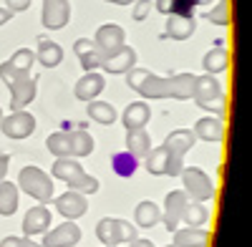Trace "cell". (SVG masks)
<instances>
[{
    "label": "cell",
    "mask_w": 252,
    "mask_h": 247,
    "mask_svg": "<svg viewBox=\"0 0 252 247\" xmlns=\"http://www.w3.org/2000/svg\"><path fill=\"white\" fill-rule=\"evenodd\" d=\"M18 184H20V189H23L28 197L38 199L40 204H48L53 199V179L43 172V169H38V167H23L18 174Z\"/></svg>",
    "instance_id": "obj_3"
},
{
    "label": "cell",
    "mask_w": 252,
    "mask_h": 247,
    "mask_svg": "<svg viewBox=\"0 0 252 247\" xmlns=\"http://www.w3.org/2000/svg\"><path fill=\"white\" fill-rule=\"evenodd\" d=\"M209 219V210L199 202H187L184 207V215H182V222L189 224V227H202V224Z\"/></svg>",
    "instance_id": "obj_32"
},
{
    "label": "cell",
    "mask_w": 252,
    "mask_h": 247,
    "mask_svg": "<svg viewBox=\"0 0 252 247\" xmlns=\"http://www.w3.org/2000/svg\"><path fill=\"white\" fill-rule=\"evenodd\" d=\"M35 61V53L31 48H18L5 63H0V78L5 81V86H10L15 78L31 76V66Z\"/></svg>",
    "instance_id": "obj_7"
},
{
    "label": "cell",
    "mask_w": 252,
    "mask_h": 247,
    "mask_svg": "<svg viewBox=\"0 0 252 247\" xmlns=\"http://www.w3.org/2000/svg\"><path fill=\"white\" fill-rule=\"evenodd\" d=\"M209 232L204 227H184L174 232V247H207Z\"/></svg>",
    "instance_id": "obj_25"
},
{
    "label": "cell",
    "mask_w": 252,
    "mask_h": 247,
    "mask_svg": "<svg viewBox=\"0 0 252 247\" xmlns=\"http://www.w3.org/2000/svg\"><path fill=\"white\" fill-rule=\"evenodd\" d=\"M81 240V230L78 224H73L71 219H66L63 224L53 227L51 232H43V247H73Z\"/></svg>",
    "instance_id": "obj_10"
},
{
    "label": "cell",
    "mask_w": 252,
    "mask_h": 247,
    "mask_svg": "<svg viewBox=\"0 0 252 247\" xmlns=\"http://www.w3.org/2000/svg\"><path fill=\"white\" fill-rule=\"evenodd\" d=\"M166 247H174V245H166Z\"/></svg>",
    "instance_id": "obj_45"
},
{
    "label": "cell",
    "mask_w": 252,
    "mask_h": 247,
    "mask_svg": "<svg viewBox=\"0 0 252 247\" xmlns=\"http://www.w3.org/2000/svg\"><path fill=\"white\" fill-rule=\"evenodd\" d=\"M169 152H166V147L161 144V147L152 149L149 154H146V172L154 174V177H161L166 174V169H169Z\"/></svg>",
    "instance_id": "obj_28"
},
{
    "label": "cell",
    "mask_w": 252,
    "mask_h": 247,
    "mask_svg": "<svg viewBox=\"0 0 252 247\" xmlns=\"http://www.w3.org/2000/svg\"><path fill=\"white\" fill-rule=\"evenodd\" d=\"M68 139H71V156L73 159H81V156H89L91 152H94V136L86 131V129H76V131H71L68 134Z\"/></svg>",
    "instance_id": "obj_27"
},
{
    "label": "cell",
    "mask_w": 252,
    "mask_h": 247,
    "mask_svg": "<svg viewBox=\"0 0 252 247\" xmlns=\"http://www.w3.org/2000/svg\"><path fill=\"white\" fill-rule=\"evenodd\" d=\"M126 84L129 89L139 91L144 98H192V86H194V73H177L169 78L154 76L146 68H131L126 73Z\"/></svg>",
    "instance_id": "obj_1"
},
{
    "label": "cell",
    "mask_w": 252,
    "mask_h": 247,
    "mask_svg": "<svg viewBox=\"0 0 252 247\" xmlns=\"http://www.w3.org/2000/svg\"><path fill=\"white\" fill-rule=\"evenodd\" d=\"M215 48L209 51L207 56H204V61H202V66H204V73H222V71H227V66H229V53H227V46H224V40L220 38V40H215Z\"/></svg>",
    "instance_id": "obj_23"
},
{
    "label": "cell",
    "mask_w": 252,
    "mask_h": 247,
    "mask_svg": "<svg viewBox=\"0 0 252 247\" xmlns=\"http://www.w3.org/2000/svg\"><path fill=\"white\" fill-rule=\"evenodd\" d=\"M103 76L101 73H96V71H86L78 81H76V89H73V93H76V98H81V101H96V96L103 91Z\"/></svg>",
    "instance_id": "obj_19"
},
{
    "label": "cell",
    "mask_w": 252,
    "mask_h": 247,
    "mask_svg": "<svg viewBox=\"0 0 252 247\" xmlns=\"http://www.w3.org/2000/svg\"><path fill=\"white\" fill-rule=\"evenodd\" d=\"M204 20H209L215 26H227L229 23V0H220L212 10L204 13Z\"/></svg>",
    "instance_id": "obj_35"
},
{
    "label": "cell",
    "mask_w": 252,
    "mask_h": 247,
    "mask_svg": "<svg viewBox=\"0 0 252 247\" xmlns=\"http://www.w3.org/2000/svg\"><path fill=\"white\" fill-rule=\"evenodd\" d=\"M8 89H10V109L13 111H23L31 101L35 98V81L31 76L15 78Z\"/></svg>",
    "instance_id": "obj_15"
},
{
    "label": "cell",
    "mask_w": 252,
    "mask_h": 247,
    "mask_svg": "<svg viewBox=\"0 0 252 247\" xmlns=\"http://www.w3.org/2000/svg\"><path fill=\"white\" fill-rule=\"evenodd\" d=\"M103 3H114V5H131L134 0H103Z\"/></svg>",
    "instance_id": "obj_42"
},
{
    "label": "cell",
    "mask_w": 252,
    "mask_h": 247,
    "mask_svg": "<svg viewBox=\"0 0 252 247\" xmlns=\"http://www.w3.org/2000/svg\"><path fill=\"white\" fill-rule=\"evenodd\" d=\"M0 247H40V245L31 242V237H5Z\"/></svg>",
    "instance_id": "obj_37"
},
{
    "label": "cell",
    "mask_w": 252,
    "mask_h": 247,
    "mask_svg": "<svg viewBox=\"0 0 252 247\" xmlns=\"http://www.w3.org/2000/svg\"><path fill=\"white\" fill-rule=\"evenodd\" d=\"M179 177H182V184H184L187 197H192V199H197V202H207V199L215 197V184H212V179H209L202 169H197V167H184Z\"/></svg>",
    "instance_id": "obj_6"
},
{
    "label": "cell",
    "mask_w": 252,
    "mask_h": 247,
    "mask_svg": "<svg viewBox=\"0 0 252 247\" xmlns=\"http://www.w3.org/2000/svg\"><path fill=\"white\" fill-rule=\"evenodd\" d=\"M10 18H13V13H10L8 8H0V26H5Z\"/></svg>",
    "instance_id": "obj_41"
},
{
    "label": "cell",
    "mask_w": 252,
    "mask_h": 247,
    "mask_svg": "<svg viewBox=\"0 0 252 247\" xmlns=\"http://www.w3.org/2000/svg\"><path fill=\"white\" fill-rule=\"evenodd\" d=\"M124 144H126V152H129L131 156H136V159H144L152 152V139H149V134H146V129H129Z\"/></svg>",
    "instance_id": "obj_24"
},
{
    "label": "cell",
    "mask_w": 252,
    "mask_h": 247,
    "mask_svg": "<svg viewBox=\"0 0 252 247\" xmlns=\"http://www.w3.org/2000/svg\"><path fill=\"white\" fill-rule=\"evenodd\" d=\"M38 63L40 66H46V68H56L61 61H63V48L56 43V40H46V38H40L38 40Z\"/></svg>",
    "instance_id": "obj_26"
},
{
    "label": "cell",
    "mask_w": 252,
    "mask_h": 247,
    "mask_svg": "<svg viewBox=\"0 0 252 247\" xmlns=\"http://www.w3.org/2000/svg\"><path fill=\"white\" fill-rule=\"evenodd\" d=\"M217 96H224V93H222L220 81H217L212 73L194 76L192 98H194V104H197V106H204V104H209V101H212V98H217Z\"/></svg>",
    "instance_id": "obj_14"
},
{
    "label": "cell",
    "mask_w": 252,
    "mask_h": 247,
    "mask_svg": "<svg viewBox=\"0 0 252 247\" xmlns=\"http://www.w3.org/2000/svg\"><path fill=\"white\" fill-rule=\"evenodd\" d=\"M134 63H136V51L129 46H121V48L103 56L101 68L106 73H129L134 68Z\"/></svg>",
    "instance_id": "obj_12"
},
{
    "label": "cell",
    "mask_w": 252,
    "mask_h": 247,
    "mask_svg": "<svg viewBox=\"0 0 252 247\" xmlns=\"http://www.w3.org/2000/svg\"><path fill=\"white\" fill-rule=\"evenodd\" d=\"M46 147L53 156H71V139H68V131H56L46 139Z\"/></svg>",
    "instance_id": "obj_33"
},
{
    "label": "cell",
    "mask_w": 252,
    "mask_h": 247,
    "mask_svg": "<svg viewBox=\"0 0 252 247\" xmlns=\"http://www.w3.org/2000/svg\"><path fill=\"white\" fill-rule=\"evenodd\" d=\"M96 237L106 245V247H116L121 242H131L136 240V227L126 219L119 217H103L96 224Z\"/></svg>",
    "instance_id": "obj_5"
},
{
    "label": "cell",
    "mask_w": 252,
    "mask_h": 247,
    "mask_svg": "<svg viewBox=\"0 0 252 247\" xmlns=\"http://www.w3.org/2000/svg\"><path fill=\"white\" fill-rule=\"evenodd\" d=\"M149 119H152V109H149V104H144V101H131L121 114L126 131L129 129H144L146 124H149Z\"/></svg>",
    "instance_id": "obj_20"
},
{
    "label": "cell",
    "mask_w": 252,
    "mask_h": 247,
    "mask_svg": "<svg viewBox=\"0 0 252 247\" xmlns=\"http://www.w3.org/2000/svg\"><path fill=\"white\" fill-rule=\"evenodd\" d=\"M124 40H126V33H124V28L116 26V23H103V26L96 31V35H94V43H96L101 51H106V53L121 48Z\"/></svg>",
    "instance_id": "obj_17"
},
{
    "label": "cell",
    "mask_w": 252,
    "mask_h": 247,
    "mask_svg": "<svg viewBox=\"0 0 252 247\" xmlns=\"http://www.w3.org/2000/svg\"><path fill=\"white\" fill-rule=\"evenodd\" d=\"M78 61H81V66L86 68V71H94V68H101V61L103 56H106V51H101L96 43H91L89 38H78L76 40V46H73Z\"/></svg>",
    "instance_id": "obj_18"
},
{
    "label": "cell",
    "mask_w": 252,
    "mask_h": 247,
    "mask_svg": "<svg viewBox=\"0 0 252 247\" xmlns=\"http://www.w3.org/2000/svg\"><path fill=\"white\" fill-rule=\"evenodd\" d=\"M56 210L66 217V219H78V217H83L86 215V210H89V202H86V197H83L81 192H73V189H68V192H63L61 197H56Z\"/></svg>",
    "instance_id": "obj_13"
},
{
    "label": "cell",
    "mask_w": 252,
    "mask_h": 247,
    "mask_svg": "<svg viewBox=\"0 0 252 247\" xmlns=\"http://www.w3.org/2000/svg\"><path fill=\"white\" fill-rule=\"evenodd\" d=\"M194 141H197V136H194L192 129H177V131H172L169 136L164 139V147H166L169 159H172L169 169H166L169 177H179L182 174V169H184V154L194 147Z\"/></svg>",
    "instance_id": "obj_4"
},
{
    "label": "cell",
    "mask_w": 252,
    "mask_h": 247,
    "mask_svg": "<svg viewBox=\"0 0 252 247\" xmlns=\"http://www.w3.org/2000/svg\"><path fill=\"white\" fill-rule=\"evenodd\" d=\"M89 116L101 126H111L116 121V109L109 101H89Z\"/></svg>",
    "instance_id": "obj_29"
},
{
    "label": "cell",
    "mask_w": 252,
    "mask_h": 247,
    "mask_svg": "<svg viewBox=\"0 0 252 247\" xmlns=\"http://www.w3.org/2000/svg\"><path fill=\"white\" fill-rule=\"evenodd\" d=\"M48 227H51V210L46 204H35L23 217V235L26 237L43 235V232H48Z\"/></svg>",
    "instance_id": "obj_16"
},
{
    "label": "cell",
    "mask_w": 252,
    "mask_h": 247,
    "mask_svg": "<svg viewBox=\"0 0 252 247\" xmlns=\"http://www.w3.org/2000/svg\"><path fill=\"white\" fill-rule=\"evenodd\" d=\"M18 210V187L10 182H0V215L10 217Z\"/></svg>",
    "instance_id": "obj_31"
},
{
    "label": "cell",
    "mask_w": 252,
    "mask_h": 247,
    "mask_svg": "<svg viewBox=\"0 0 252 247\" xmlns=\"http://www.w3.org/2000/svg\"><path fill=\"white\" fill-rule=\"evenodd\" d=\"M5 3H8L10 13H23V10L31 8V0H5Z\"/></svg>",
    "instance_id": "obj_38"
},
{
    "label": "cell",
    "mask_w": 252,
    "mask_h": 247,
    "mask_svg": "<svg viewBox=\"0 0 252 247\" xmlns=\"http://www.w3.org/2000/svg\"><path fill=\"white\" fill-rule=\"evenodd\" d=\"M8 167H10V156H8V154H0V182L5 179V174H8Z\"/></svg>",
    "instance_id": "obj_39"
},
{
    "label": "cell",
    "mask_w": 252,
    "mask_h": 247,
    "mask_svg": "<svg viewBox=\"0 0 252 247\" xmlns=\"http://www.w3.org/2000/svg\"><path fill=\"white\" fill-rule=\"evenodd\" d=\"M197 31V20L194 15H169L166 20V35L174 38V40H187L192 38V33Z\"/></svg>",
    "instance_id": "obj_21"
},
{
    "label": "cell",
    "mask_w": 252,
    "mask_h": 247,
    "mask_svg": "<svg viewBox=\"0 0 252 247\" xmlns=\"http://www.w3.org/2000/svg\"><path fill=\"white\" fill-rule=\"evenodd\" d=\"M134 219H136V227H154V224L161 219V210L154 202H139L136 212H134Z\"/></svg>",
    "instance_id": "obj_30"
},
{
    "label": "cell",
    "mask_w": 252,
    "mask_h": 247,
    "mask_svg": "<svg viewBox=\"0 0 252 247\" xmlns=\"http://www.w3.org/2000/svg\"><path fill=\"white\" fill-rule=\"evenodd\" d=\"M129 247H157V245H154L152 240H139V237H136V240L129 242Z\"/></svg>",
    "instance_id": "obj_40"
},
{
    "label": "cell",
    "mask_w": 252,
    "mask_h": 247,
    "mask_svg": "<svg viewBox=\"0 0 252 247\" xmlns=\"http://www.w3.org/2000/svg\"><path fill=\"white\" fill-rule=\"evenodd\" d=\"M0 129L8 139H26L35 131V116L28 111H13L10 116L0 119Z\"/></svg>",
    "instance_id": "obj_8"
},
{
    "label": "cell",
    "mask_w": 252,
    "mask_h": 247,
    "mask_svg": "<svg viewBox=\"0 0 252 247\" xmlns=\"http://www.w3.org/2000/svg\"><path fill=\"white\" fill-rule=\"evenodd\" d=\"M53 177L61 179V182H66L68 189H73V192H81V194H94V192H98V179L91 177V174H86L81 164H78L76 159H71V156L56 159V164H53Z\"/></svg>",
    "instance_id": "obj_2"
},
{
    "label": "cell",
    "mask_w": 252,
    "mask_h": 247,
    "mask_svg": "<svg viewBox=\"0 0 252 247\" xmlns=\"http://www.w3.org/2000/svg\"><path fill=\"white\" fill-rule=\"evenodd\" d=\"M40 247H43V245H40Z\"/></svg>",
    "instance_id": "obj_46"
},
{
    "label": "cell",
    "mask_w": 252,
    "mask_h": 247,
    "mask_svg": "<svg viewBox=\"0 0 252 247\" xmlns=\"http://www.w3.org/2000/svg\"><path fill=\"white\" fill-rule=\"evenodd\" d=\"M68 18H71L68 0H43V15H40V20H43V26L48 31H61L68 23Z\"/></svg>",
    "instance_id": "obj_11"
},
{
    "label": "cell",
    "mask_w": 252,
    "mask_h": 247,
    "mask_svg": "<svg viewBox=\"0 0 252 247\" xmlns=\"http://www.w3.org/2000/svg\"><path fill=\"white\" fill-rule=\"evenodd\" d=\"M0 119H3V109H0Z\"/></svg>",
    "instance_id": "obj_44"
},
{
    "label": "cell",
    "mask_w": 252,
    "mask_h": 247,
    "mask_svg": "<svg viewBox=\"0 0 252 247\" xmlns=\"http://www.w3.org/2000/svg\"><path fill=\"white\" fill-rule=\"evenodd\" d=\"M111 164H114V172H116V174L131 177V174L136 172V167H139V159L131 156L129 152H119V154L111 156Z\"/></svg>",
    "instance_id": "obj_34"
},
{
    "label": "cell",
    "mask_w": 252,
    "mask_h": 247,
    "mask_svg": "<svg viewBox=\"0 0 252 247\" xmlns=\"http://www.w3.org/2000/svg\"><path fill=\"white\" fill-rule=\"evenodd\" d=\"M149 10H152V0H134V13H131V18L136 20V23H141V20H146Z\"/></svg>",
    "instance_id": "obj_36"
},
{
    "label": "cell",
    "mask_w": 252,
    "mask_h": 247,
    "mask_svg": "<svg viewBox=\"0 0 252 247\" xmlns=\"http://www.w3.org/2000/svg\"><path fill=\"white\" fill-rule=\"evenodd\" d=\"M187 202H189V197H187L184 189H174V192L166 194L161 219H164V227L169 230V232H177V230H179V222H182V215H184Z\"/></svg>",
    "instance_id": "obj_9"
},
{
    "label": "cell",
    "mask_w": 252,
    "mask_h": 247,
    "mask_svg": "<svg viewBox=\"0 0 252 247\" xmlns=\"http://www.w3.org/2000/svg\"><path fill=\"white\" fill-rule=\"evenodd\" d=\"M194 5H207V3H215V0H192Z\"/></svg>",
    "instance_id": "obj_43"
},
{
    "label": "cell",
    "mask_w": 252,
    "mask_h": 247,
    "mask_svg": "<svg viewBox=\"0 0 252 247\" xmlns=\"http://www.w3.org/2000/svg\"><path fill=\"white\" fill-rule=\"evenodd\" d=\"M194 136L202 141H222L224 139V124L220 121V116H204L194 124Z\"/></svg>",
    "instance_id": "obj_22"
}]
</instances>
